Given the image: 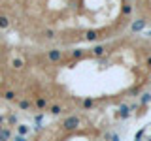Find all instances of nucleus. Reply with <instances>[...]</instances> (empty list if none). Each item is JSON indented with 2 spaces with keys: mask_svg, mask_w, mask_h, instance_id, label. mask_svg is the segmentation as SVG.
I'll list each match as a JSON object with an SVG mask.
<instances>
[{
  "mask_svg": "<svg viewBox=\"0 0 151 141\" xmlns=\"http://www.w3.org/2000/svg\"><path fill=\"white\" fill-rule=\"evenodd\" d=\"M36 105L40 107V109H42V107H45V100H44V98H40V100L36 102Z\"/></svg>",
  "mask_w": 151,
  "mask_h": 141,
  "instance_id": "nucleus-7",
  "label": "nucleus"
},
{
  "mask_svg": "<svg viewBox=\"0 0 151 141\" xmlns=\"http://www.w3.org/2000/svg\"><path fill=\"white\" fill-rule=\"evenodd\" d=\"M4 98H6V100H9V102L15 100V92H13V90H6V92H4Z\"/></svg>",
  "mask_w": 151,
  "mask_h": 141,
  "instance_id": "nucleus-5",
  "label": "nucleus"
},
{
  "mask_svg": "<svg viewBox=\"0 0 151 141\" xmlns=\"http://www.w3.org/2000/svg\"><path fill=\"white\" fill-rule=\"evenodd\" d=\"M2 122H4V117H2V115H0V126H2Z\"/></svg>",
  "mask_w": 151,
  "mask_h": 141,
  "instance_id": "nucleus-12",
  "label": "nucleus"
},
{
  "mask_svg": "<svg viewBox=\"0 0 151 141\" xmlns=\"http://www.w3.org/2000/svg\"><path fill=\"white\" fill-rule=\"evenodd\" d=\"M0 141H4V139H0Z\"/></svg>",
  "mask_w": 151,
  "mask_h": 141,
  "instance_id": "nucleus-14",
  "label": "nucleus"
},
{
  "mask_svg": "<svg viewBox=\"0 0 151 141\" xmlns=\"http://www.w3.org/2000/svg\"><path fill=\"white\" fill-rule=\"evenodd\" d=\"M8 26H9V19L2 15L0 17V28H8Z\"/></svg>",
  "mask_w": 151,
  "mask_h": 141,
  "instance_id": "nucleus-4",
  "label": "nucleus"
},
{
  "mask_svg": "<svg viewBox=\"0 0 151 141\" xmlns=\"http://www.w3.org/2000/svg\"><path fill=\"white\" fill-rule=\"evenodd\" d=\"M0 45H2V40H0Z\"/></svg>",
  "mask_w": 151,
  "mask_h": 141,
  "instance_id": "nucleus-13",
  "label": "nucleus"
},
{
  "mask_svg": "<svg viewBox=\"0 0 151 141\" xmlns=\"http://www.w3.org/2000/svg\"><path fill=\"white\" fill-rule=\"evenodd\" d=\"M60 56H63V55H60V51H57V49H51L49 51V58L55 60V62H57V60H60Z\"/></svg>",
  "mask_w": 151,
  "mask_h": 141,
  "instance_id": "nucleus-2",
  "label": "nucleus"
},
{
  "mask_svg": "<svg viewBox=\"0 0 151 141\" xmlns=\"http://www.w3.org/2000/svg\"><path fill=\"white\" fill-rule=\"evenodd\" d=\"M51 113H53V115H57V113H60V107H59V105H53V107H51Z\"/></svg>",
  "mask_w": 151,
  "mask_h": 141,
  "instance_id": "nucleus-10",
  "label": "nucleus"
},
{
  "mask_svg": "<svg viewBox=\"0 0 151 141\" xmlns=\"http://www.w3.org/2000/svg\"><path fill=\"white\" fill-rule=\"evenodd\" d=\"M12 64H13V68H17V70H19V68H23V66H25V62H23L21 58H13V60H12Z\"/></svg>",
  "mask_w": 151,
  "mask_h": 141,
  "instance_id": "nucleus-3",
  "label": "nucleus"
},
{
  "mask_svg": "<svg viewBox=\"0 0 151 141\" xmlns=\"http://www.w3.org/2000/svg\"><path fill=\"white\" fill-rule=\"evenodd\" d=\"M45 38H49V40H51V38H55V32L53 30H45Z\"/></svg>",
  "mask_w": 151,
  "mask_h": 141,
  "instance_id": "nucleus-9",
  "label": "nucleus"
},
{
  "mask_svg": "<svg viewBox=\"0 0 151 141\" xmlns=\"http://www.w3.org/2000/svg\"><path fill=\"white\" fill-rule=\"evenodd\" d=\"M19 107H21V109H28V107H30V102H27V100L19 102Z\"/></svg>",
  "mask_w": 151,
  "mask_h": 141,
  "instance_id": "nucleus-6",
  "label": "nucleus"
},
{
  "mask_svg": "<svg viewBox=\"0 0 151 141\" xmlns=\"http://www.w3.org/2000/svg\"><path fill=\"white\" fill-rule=\"evenodd\" d=\"M27 132H28V128H27V126H19V134H21V135H25Z\"/></svg>",
  "mask_w": 151,
  "mask_h": 141,
  "instance_id": "nucleus-8",
  "label": "nucleus"
},
{
  "mask_svg": "<svg viewBox=\"0 0 151 141\" xmlns=\"http://www.w3.org/2000/svg\"><path fill=\"white\" fill-rule=\"evenodd\" d=\"M78 124H79L78 117H68V119L64 120V128H66V130H74V128H78Z\"/></svg>",
  "mask_w": 151,
  "mask_h": 141,
  "instance_id": "nucleus-1",
  "label": "nucleus"
},
{
  "mask_svg": "<svg viewBox=\"0 0 151 141\" xmlns=\"http://www.w3.org/2000/svg\"><path fill=\"white\" fill-rule=\"evenodd\" d=\"M15 141H27V139L23 137V135H17V137H15Z\"/></svg>",
  "mask_w": 151,
  "mask_h": 141,
  "instance_id": "nucleus-11",
  "label": "nucleus"
}]
</instances>
